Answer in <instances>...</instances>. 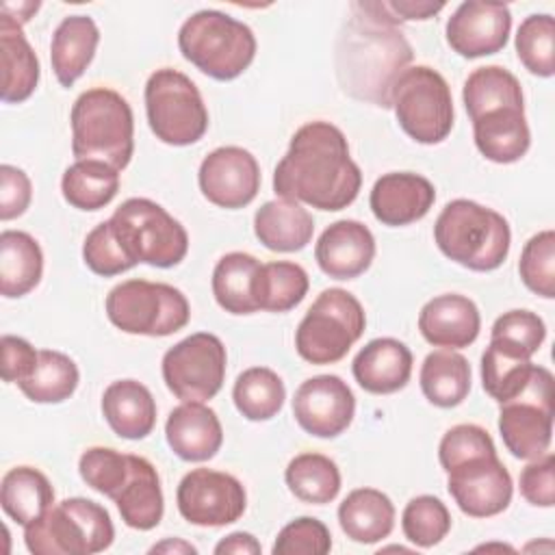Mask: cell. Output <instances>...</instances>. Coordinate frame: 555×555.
Returning a JSON list of instances; mask_svg holds the SVG:
<instances>
[{
    "mask_svg": "<svg viewBox=\"0 0 555 555\" xmlns=\"http://www.w3.org/2000/svg\"><path fill=\"white\" fill-rule=\"evenodd\" d=\"M362 171L349 154L343 130L330 121H308L291 137L273 171V191L319 210H343L356 202Z\"/></svg>",
    "mask_w": 555,
    "mask_h": 555,
    "instance_id": "6da1fadb",
    "label": "cell"
},
{
    "mask_svg": "<svg viewBox=\"0 0 555 555\" xmlns=\"http://www.w3.org/2000/svg\"><path fill=\"white\" fill-rule=\"evenodd\" d=\"M336 41L340 89L362 102L390 108L395 80L414 59L412 46L384 2H353Z\"/></svg>",
    "mask_w": 555,
    "mask_h": 555,
    "instance_id": "7a4b0ae2",
    "label": "cell"
},
{
    "mask_svg": "<svg viewBox=\"0 0 555 555\" xmlns=\"http://www.w3.org/2000/svg\"><path fill=\"white\" fill-rule=\"evenodd\" d=\"M434 241L460 267L494 271L509 254L512 230L507 219L494 208L460 197L440 210L434 223Z\"/></svg>",
    "mask_w": 555,
    "mask_h": 555,
    "instance_id": "3957f363",
    "label": "cell"
},
{
    "mask_svg": "<svg viewBox=\"0 0 555 555\" xmlns=\"http://www.w3.org/2000/svg\"><path fill=\"white\" fill-rule=\"evenodd\" d=\"M76 160H104L126 169L134 152V117L128 100L108 87L82 91L69 113Z\"/></svg>",
    "mask_w": 555,
    "mask_h": 555,
    "instance_id": "277c9868",
    "label": "cell"
},
{
    "mask_svg": "<svg viewBox=\"0 0 555 555\" xmlns=\"http://www.w3.org/2000/svg\"><path fill=\"white\" fill-rule=\"evenodd\" d=\"M182 56L215 80L238 78L256 56L254 30L217 9L189 15L178 30Z\"/></svg>",
    "mask_w": 555,
    "mask_h": 555,
    "instance_id": "5b68a950",
    "label": "cell"
},
{
    "mask_svg": "<svg viewBox=\"0 0 555 555\" xmlns=\"http://www.w3.org/2000/svg\"><path fill=\"white\" fill-rule=\"evenodd\" d=\"M115 540V527L104 505L72 496L54 503L41 518L24 527L26 548L35 555H93Z\"/></svg>",
    "mask_w": 555,
    "mask_h": 555,
    "instance_id": "8992f818",
    "label": "cell"
},
{
    "mask_svg": "<svg viewBox=\"0 0 555 555\" xmlns=\"http://www.w3.org/2000/svg\"><path fill=\"white\" fill-rule=\"evenodd\" d=\"M111 228L128 254L139 264L158 269L176 267L189 251V234L160 204L147 197H130L111 215Z\"/></svg>",
    "mask_w": 555,
    "mask_h": 555,
    "instance_id": "52a82bcc",
    "label": "cell"
},
{
    "mask_svg": "<svg viewBox=\"0 0 555 555\" xmlns=\"http://www.w3.org/2000/svg\"><path fill=\"white\" fill-rule=\"evenodd\" d=\"M366 314L356 295L325 288L295 330V349L310 364L340 362L364 334Z\"/></svg>",
    "mask_w": 555,
    "mask_h": 555,
    "instance_id": "ba28073f",
    "label": "cell"
},
{
    "mask_svg": "<svg viewBox=\"0 0 555 555\" xmlns=\"http://www.w3.org/2000/svg\"><path fill=\"white\" fill-rule=\"evenodd\" d=\"M108 321L134 336L163 338L182 330L191 319L186 295L165 282L126 280L113 286L104 301Z\"/></svg>",
    "mask_w": 555,
    "mask_h": 555,
    "instance_id": "9c48e42d",
    "label": "cell"
},
{
    "mask_svg": "<svg viewBox=\"0 0 555 555\" xmlns=\"http://www.w3.org/2000/svg\"><path fill=\"white\" fill-rule=\"evenodd\" d=\"M390 108L401 130L423 145L444 141L455 119L451 87L429 65H412L401 72L390 91Z\"/></svg>",
    "mask_w": 555,
    "mask_h": 555,
    "instance_id": "30bf717a",
    "label": "cell"
},
{
    "mask_svg": "<svg viewBox=\"0 0 555 555\" xmlns=\"http://www.w3.org/2000/svg\"><path fill=\"white\" fill-rule=\"evenodd\" d=\"M145 113L150 130L167 145L184 147L197 143L208 130V108L197 85L171 67L150 74Z\"/></svg>",
    "mask_w": 555,
    "mask_h": 555,
    "instance_id": "8fae6325",
    "label": "cell"
},
{
    "mask_svg": "<svg viewBox=\"0 0 555 555\" xmlns=\"http://www.w3.org/2000/svg\"><path fill=\"white\" fill-rule=\"evenodd\" d=\"M553 384V373L535 364L525 390L501 403L499 434L505 449L518 460H535L551 447L555 414Z\"/></svg>",
    "mask_w": 555,
    "mask_h": 555,
    "instance_id": "7c38bea8",
    "label": "cell"
},
{
    "mask_svg": "<svg viewBox=\"0 0 555 555\" xmlns=\"http://www.w3.org/2000/svg\"><path fill=\"white\" fill-rule=\"evenodd\" d=\"M228 353L219 336L210 332H195L163 356V382L180 401H208L225 379Z\"/></svg>",
    "mask_w": 555,
    "mask_h": 555,
    "instance_id": "4fadbf2b",
    "label": "cell"
},
{
    "mask_svg": "<svg viewBox=\"0 0 555 555\" xmlns=\"http://www.w3.org/2000/svg\"><path fill=\"white\" fill-rule=\"evenodd\" d=\"M176 503L182 518L195 527H225L243 516L247 492L230 473L193 468L180 479Z\"/></svg>",
    "mask_w": 555,
    "mask_h": 555,
    "instance_id": "5bb4252c",
    "label": "cell"
},
{
    "mask_svg": "<svg viewBox=\"0 0 555 555\" xmlns=\"http://www.w3.org/2000/svg\"><path fill=\"white\" fill-rule=\"evenodd\" d=\"M447 490L470 518H490L507 509L514 494L512 475L496 453L473 455L447 470Z\"/></svg>",
    "mask_w": 555,
    "mask_h": 555,
    "instance_id": "9a60e30c",
    "label": "cell"
},
{
    "mask_svg": "<svg viewBox=\"0 0 555 555\" xmlns=\"http://www.w3.org/2000/svg\"><path fill=\"white\" fill-rule=\"evenodd\" d=\"M260 165L256 156L238 145L212 150L199 165L197 182L202 195L228 210L245 208L260 191Z\"/></svg>",
    "mask_w": 555,
    "mask_h": 555,
    "instance_id": "2e32d148",
    "label": "cell"
},
{
    "mask_svg": "<svg viewBox=\"0 0 555 555\" xmlns=\"http://www.w3.org/2000/svg\"><path fill=\"white\" fill-rule=\"evenodd\" d=\"M356 397L338 375H314L299 384L293 397L297 425L317 438H336L353 421Z\"/></svg>",
    "mask_w": 555,
    "mask_h": 555,
    "instance_id": "e0dca14e",
    "label": "cell"
},
{
    "mask_svg": "<svg viewBox=\"0 0 555 555\" xmlns=\"http://www.w3.org/2000/svg\"><path fill=\"white\" fill-rule=\"evenodd\" d=\"M512 13L503 2L468 0L462 2L447 20V43L464 59L496 54L507 46Z\"/></svg>",
    "mask_w": 555,
    "mask_h": 555,
    "instance_id": "ac0fdd59",
    "label": "cell"
},
{
    "mask_svg": "<svg viewBox=\"0 0 555 555\" xmlns=\"http://www.w3.org/2000/svg\"><path fill=\"white\" fill-rule=\"evenodd\" d=\"M436 202L434 184L414 171H390L375 180L369 206L373 217L390 228L423 219Z\"/></svg>",
    "mask_w": 555,
    "mask_h": 555,
    "instance_id": "d6986e66",
    "label": "cell"
},
{
    "mask_svg": "<svg viewBox=\"0 0 555 555\" xmlns=\"http://www.w3.org/2000/svg\"><path fill=\"white\" fill-rule=\"evenodd\" d=\"M314 258L325 275L353 280L371 267L375 258V236L362 221L338 219L321 232L314 245Z\"/></svg>",
    "mask_w": 555,
    "mask_h": 555,
    "instance_id": "ffe728a7",
    "label": "cell"
},
{
    "mask_svg": "<svg viewBox=\"0 0 555 555\" xmlns=\"http://www.w3.org/2000/svg\"><path fill=\"white\" fill-rule=\"evenodd\" d=\"M481 330L477 304L460 293H444L429 299L418 312L421 336L442 349H464L473 345Z\"/></svg>",
    "mask_w": 555,
    "mask_h": 555,
    "instance_id": "44dd1931",
    "label": "cell"
},
{
    "mask_svg": "<svg viewBox=\"0 0 555 555\" xmlns=\"http://www.w3.org/2000/svg\"><path fill=\"white\" fill-rule=\"evenodd\" d=\"M169 449L184 462H206L223 444V427L217 412L202 401H182L165 423Z\"/></svg>",
    "mask_w": 555,
    "mask_h": 555,
    "instance_id": "7402d4cb",
    "label": "cell"
},
{
    "mask_svg": "<svg viewBox=\"0 0 555 555\" xmlns=\"http://www.w3.org/2000/svg\"><path fill=\"white\" fill-rule=\"evenodd\" d=\"M412 351L405 343L384 336L369 340L353 358L351 371L358 386L371 395H392L410 382Z\"/></svg>",
    "mask_w": 555,
    "mask_h": 555,
    "instance_id": "603a6c76",
    "label": "cell"
},
{
    "mask_svg": "<svg viewBox=\"0 0 555 555\" xmlns=\"http://www.w3.org/2000/svg\"><path fill=\"white\" fill-rule=\"evenodd\" d=\"M100 28L89 15H67L52 33L50 63L61 87H72L91 65Z\"/></svg>",
    "mask_w": 555,
    "mask_h": 555,
    "instance_id": "cb8c5ba5",
    "label": "cell"
},
{
    "mask_svg": "<svg viewBox=\"0 0 555 555\" xmlns=\"http://www.w3.org/2000/svg\"><path fill=\"white\" fill-rule=\"evenodd\" d=\"M475 145L492 163L509 165L520 160L529 145L531 132L525 108H494L473 119Z\"/></svg>",
    "mask_w": 555,
    "mask_h": 555,
    "instance_id": "d4e9b609",
    "label": "cell"
},
{
    "mask_svg": "<svg viewBox=\"0 0 555 555\" xmlns=\"http://www.w3.org/2000/svg\"><path fill=\"white\" fill-rule=\"evenodd\" d=\"M102 414L119 438L141 440L156 425V401L141 382L117 379L102 395Z\"/></svg>",
    "mask_w": 555,
    "mask_h": 555,
    "instance_id": "484cf974",
    "label": "cell"
},
{
    "mask_svg": "<svg viewBox=\"0 0 555 555\" xmlns=\"http://www.w3.org/2000/svg\"><path fill=\"white\" fill-rule=\"evenodd\" d=\"M254 234L267 249L291 254L312 241L314 219L299 202L278 197L256 210Z\"/></svg>",
    "mask_w": 555,
    "mask_h": 555,
    "instance_id": "4316f807",
    "label": "cell"
},
{
    "mask_svg": "<svg viewBox=\"0 0 555 555\" xmlns=\"http://www.w3.org/2000/svg\"><path fill=\"white\" fill-rule=\"evenodd\" d=\"M0 59H2V102L20 104L28 100L39 85V59L28 43L22 24L0 15Z\"/></svg>",
    "mask_w": 555,
    "mask_h": 555,
    "instance_id": "83f0119b",
    "label": "cell"
},
{
    "mask_svg": "<svg viewBox=\"0 0 555 555\" xmlns=\"http://www.w3.org/2000/svg\"><path fill=\"white\" fill-rule=\"evenodd\" d=\"M121 520L137 531L158 527L165 512V499L158 470L143 455L130 453V477L115 496Z\"/></svg>",
    "mask_w": 555,
    "mask_h": 555,
    "instance_id": "f1b7e54d",
    "label": "cell"
},
{
    "mask_svg": "<svg viewBox=\"0 0 555 555\" xmlns=\"http://www.w3.org/2000/svg\"><path fill=\"white\" fill-rule=\"evenodd\" d=\"M343 533L358 544H375L392 533L395 505L377 488H356L338 505Z\"/></svg>",
    "mask_w": 555,
    "mask_h": 555,
    "instance_id": "f546056e",
    "label": "cell"
},
{
    "mask_svg": "<svg viewBox=\"0 0 555 555\" xmlns=\"http://www.w3.org/2000/svg\"><path fill=\"white\" fill-rule=\"evenodd\" d=\"M43 275V251L35 236L22 230L0 234V293L7 299L28 295Z\"/></svg>",
    "mask_w": 555,
    "mask_h": 555,
    "instance_id": "4dcf8cb0",
    "label": "cell"
},
{
    "mask_svg": "<svg viewBox=\"0 0 555 555\" xmlns=\"http://www.w3.org/2000/svg\"><path fill=\"white\" fill-rule=\"evenodd\" d=\"M0 505L9 518L28 527L54 505V488L39 468L13 466L0 481Z\"/></svg>",
    "mask_w": 555,
    "mask_h": 555,
    "instance_id": "1f68e13d",
    "label": "cell"
},
{
    "mask_svg": "<svg viewBox=\"0 0 555 555\" xmlns=\"http://www.w3.org/2000/svg\"><path fill=\"white\" fill-rule=\"evenodd\" d=\"M260 260L245 251H230L221 256L212 269L215 301L230 314H251L256 304V278Z\"/></svg>",
    "mask_w": 555,
    "mask_h": 555,
    "instance_id": "d6a6232c",
    "label": "cell"
},
{
    "mask_svg": "<svg viewBox=\"0 0 555 555\" xmlns=\"http://www.w3.org/2000/svg\"><path fill=\"white\" fill-rule=\"evenodd\" d=\"M470 364L453 349L427 353L421 364L418 384L425 399L436 408H455L470 392Z\"/></svg>",
    "mask_w": 555,
    "mask_h": 555,
    "instance_id": "836d02e7",
    "label": "cell"
},
{
    "mask_svg": "<svg viewBox=\"0 0 555 555\" xmlns=\"http://www.w3.org/2000/svg\"><path fill=\"white\" fill-rule=\"evenodd\" d=\"M462 100L470 121L494 108H525L520 80L501 65L473 69L464 80Z\"/></svg>",
    "mask_w": 555,
    "mask_h": 555,
    "instance_id": "e575fe53",
    "label": "cell"
},
{
    "mask_svg": "<svg viewBox=\"0 0 555 555\" xmlns=\"http://www.w3.org/2000/svg\"><path fill=\"white\" fill-rule=\"evenodd\" d=\"M119 191V171L104 160H76L63 171L61 193L78 210H100L108 206Z\"/></svg>",
    "mask_w": 555,
    "mask_h": 555,
    "instance_id": "d590c367",
    "label": "cell"
},
{
    "mask_svg": "<svg viewBox=\"0 0 555 555\" xmlns=\"http://www.w3.org/2000/svg\"><path fill=\"white\" fill-rule=\"evenodd\" d=\"M533 362L520 349L490 338L481 356V386L496 401H509L525 390L531 379Z\"/></svg>",
    "mask_w": 555,
    "mask_h": 555,
    "instance_id": "8d00e7d4",
    "label": "cell"
},
{
    "mask_svg": "<svg viewBox=\"0 0 555 555\" xmlns=\"http://www.w3.org/2000/svg\"><path fill=\"white\" fill-rule=\"evenodd\" d=\"M284 479L299 501L312 505L332 503L340 492V470L336 462L314 451L295 455L284 470Z\"/></svg>",
    "mask_w": 555,
    "mask_h": 555,
    "instance_id": "74e56055",
    "label": "cell"
},
{
    "mask_svg": "<svg viewBox=\"0 0 555 555\" xmlns=\"http://www.w3.org/2000/svg\"><path fill=\"white\" fill-rule=\"evenodd\" d=\"M286 399L282 377L269 366L245 369L232 388V401L236 410L254 423L273 418Z\"/></svg>",
    "mask_w": 555,
    "mask_h": 555,
    "instance_id": "f35d334b",
    "label": "cell"
},
{
    "mask_svg": "<svg viewBox=\"0 0 555 555\" xmlns=\"http://www.w3.org/2000/svg\"><path fill=\"white\" fill-rule=\"evenodd\" d=\"M310 280L301 264L288 260H271L260 264L256 278L258 310L288 312L299 306L308 293Z\"/></svg>",
    "mask_w": 555,
    "mask_h": 555,
    "instance_id": "ab89813d",
    "label": "cell"
},
{
    "mask_svg": "<svg viewBox=\"0 0 555 555\" xmlns=\"http://www.w3.org/2000/svg\"><path fill=\"white\" fill-rule=\"evenodd\" d=\"M78 382L80 371L67 353L41 349L33 375L17 386L33 403H61L76 392Z\"/></svg>",
    "mask_w": 555,
    "mask_h": 555,
    "instance_id": "60d3db41",
    "label": "cell"
},
{
    "mask_svg": "<svg viewBox=\"0 0 555 555\" xmlns=\"http://www.w3.org/2000/svg\"><path fill=\"white\" fill-rule=\"evenodd\" d=\"M516 54L525 69L540 78L555 74V20L548 13L527 15L516 30Z\"/></svg>",
    "mask_w": 555,
    "mask_h": 555,
    "instance_id": "b9f144b4",
    "label": "cell"
},
{
    "mask_svg": "<svg viewBox=\"0 0 555 555\" xmlns=\"http://www.w3.org/2000/svg\"><path fill=\"white\" fill-rule=\"evenodd\" d=\"M403 535L418 548L440 544L451 529V514L447 505L434 494H418L408 501L401 514Z\"/></svg>",
    "mask_w": 555,
    "mask_h": 555,
    "instance_id": "7bdbcfd3",
    "label": "cell"
},
{
    "mask_svg": "<svg viewBox=\"0 0 555 555\" xmlns=\"http://www.w3.org/2000/svg\"><path fill=\"white\" fill-rule=\"evenodd\" d=\"M78 473L91 490L115 501L130 477V453L111 447H89L78 460Z\"/></svg>",
    "mask_w": 555,
    "mask_h": 555,
    "instance_id": "ee69618b",
    "label": "cell"
},
{
    "mask_svg": "<svg viewBox=\"0 0 555 555\" xmlns=\"http://www.w3.org/2000/svg\"><path fill=\"white\" fill-rule=\"evenodd\" d=\"M518 273L522 284L531 293L544 299L555 297V232L553 230H542L525 243L518 260Z\"/></svg>",
    "mask_w": 555,
    "mask_h": 555,
    "instance_id": "f6af8a7d",
    "label": "cell"
},
{
    "mask_svg": "<svg viewBox=\"0 0 555 555\" xmlns=\"http://www.w3.org/2000/svg\"><path fill=\"white\" fill-rule=\"evenodd\" d=\"M82 260L95 275H104V278H113L137 267L119 245L111 228V221L98 223L87 234L82 243Z\"/></svg>",
    "mask_w": 555,
    "mask_h": 555,
    "instance_id": "bcb514c9",
    "label": "cell"
},
{
    "mask_svg": "<svg viewBox=\"0 0 555 555\" xmlns=\"http://www.w3.org/2000/svg\"><path fill=\"white\" fill-rule=\"evenodd\" d=\"M330 551L332 533L312 516H299L284 525L271 546L273 555H325Z\"/></svg>",
    "mask_w": 555,
    "mask_h": 555,
    "instance_id": "7dc6e473",
    "label": "cell"
},
{
    "mask_svg": "<svg viewBox=\"0 0 555 555\" xmlns=\"http://www.w3.org/2000/svg\"><path fill=\"white\" fill-rule=\"evenodd\" d=\"M490 338L503 340L531 358L546 338V325L531 310H509V312H503L492 323Z\"/></svg>",
    "mask_w": 555,
    "mask_h": 555,
    "instance_id": "c3c4849f",
    "label": "cell"
},
{
    "mask_svg": "<svg viewBox=\"0 0 555 555\" xmlns=\"http://www.w3.org/2000/svg\"><path fill=\"white\" fill-rule=\"evenodd\" d=\"M483 453H496L492 436L475 423H460L447 429L438 444V460L442 470L447 473L451 466Z\"/></svg>",
    "mask_w": 555,
    "mask_h": 555,
    "instance_id": "681fc988",
    "label": "cell"
},
{
    "mask_svg": "<svg viewBox=\"0 0 555 555\" xmlns=\"http://www.w3.org/2000/svg\"><path fill=\"white\" fill-rule=\"evenodd\" d=\"M520 494L527 503L535 507H553L555 505V455L544 453L520 470L518 477Z\"/></svg>",
    "mask_w": 555,
    "mask_h": 555,
    "instance_id": "f907efd6",
    "label": "cell"
},
{
    "mask_svg": "<svg viewBox=\"0 0 555 555\" xmlns=\"http://www.w3.org/2000/svg\"><path fill=\"white\" fill-rule=\"evenodd\" d=\"M33 199V184L24 169L0 165V219L11 221L26 212Z\"/></svg>",
    "mask_w": 555,
    "mask_h": 555,
    "instance_id": "816d5d0a",
    "label": "cell"
},
{
    "mask_svg": "<svg viewBox=\"0 0 555 555\" xmlns=\"http://www.w3.org/2000/svg\"><path fill=\"white\" fill-rule=\"evenodd\" d=\"M0 349H2L0 373L7 384H20L33 375L39 362V351L26 338L4 334L0 338Z\"/></svg>",
    "mask_w": 555,
    "mask_h": 555,
    "instance_id": "f5cc1de1",
    "label": "cell"
},
{
    "mask_svg": "<svg viewBox=\"0 0 555 555\" xmlns=\"http://www.w3.org/2000/svg\"><path fill=\"white\" fill-rule=\"evenodd\" d=\"M388 13L397 20V22H403V20H429L434 17L436 13H440L444 9V2H416V0H390V2H384Z\"/></svg>",
    "mask_w": 555,
    "mask_h": 555,
    "instance_id": "db71d44e",
    "label": "cell"
},
{
    "mask_svg": "<svg viewBox=\"0 0 555 555\" xmlns=\"http://www.w3.org/2000/svg\"><path fill=\"white\" fill-rule=\"evenodd\" d=\"M215 553L217 555H260L262 546L251 533L234 531L217 542Z\"/></svg>",
    "mask_w": 555,
    "mask_h": 555,
    "instance_id": "11a10c76",
    "label": "cell"
},
{
    "mask_svg": "<svg viewBox=\"0 0 555 555\" xmlns=\"http://www.w3.org/2000/svg\"><path fill=\"white\" fill-rule=\"evenodd\" d=\"M37 9H39V2H17V4L2 2V13L13 17L20 24H26L37 13Z\"/></svg>",
    "mask_w": 555,
    "mask_h": 555,
    "instance_id": "9f6ffc18",
    "label": "cell"
},
{
    "mask_svg": "<svg viewBox=\"0 0 555 555\" xmlns=\"http://www.w3.org/2000/svg\"><path fill=\"white\" fill-rule=\"evenodd\" d=\"M150 553H197V548L180 538H167L150 548Z\"/></svg>",
    "mask_w": 555,
    "mask_h": 555,
    "instance_id": "6f0895ef",
    "label": "cell"
}]
</instances>
